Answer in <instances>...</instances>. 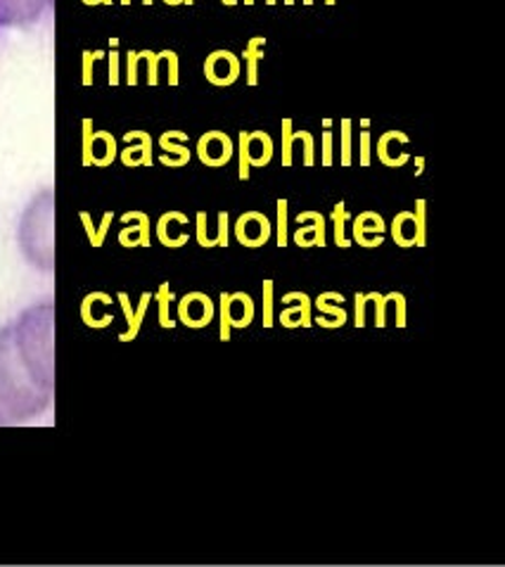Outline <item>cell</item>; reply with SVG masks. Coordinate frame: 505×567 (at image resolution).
<instances>
[{
  "mask_svg": "<svg viewBox=\"0 0 505 567\" xmlns=\"http://www.w3.org/2000/svg\"><path fill=\"white\" fill-rule=\"evenodd\" d=\"M181 321H185V326L190 328H207L214 321V302L212 297L202 295V292H193L181 302Z\"/></svg>",
  "mask_w": 505,
  "mask_h": 567,
  "instance_id": "cell-6",
  "label": "cell"
},
{
  "mask_svg": "<svg viewBox=\"0 0 505 567\" xmlns=\"http://www.w3.org/2000/svg\"><path fill=\"white\" fill-rule=\"evenodd\" d=\"M235 238L245 247H259L271 238V221L259 212H247L235 224Z\"/></svg>",
  "mask_w": 505,
  "mask_h": 567,
  "instance_id": "cell-5",
  "label": "cell"
},
{
  "mask_svg": "<svg viewBox=\"0 0 505 567\" xmlns=\"http://www.w3.org/2000/svg\"><path fill=\"white\" fill-rule=\"evenodd\" d=\"M245 3H247V6H249V3H255V0H245Z\"/></svg>",
  "mask_w": 505,
  "mask_h": 567,
  "instance_id": "cell-30",
  "label": "cell"
},
{
  "mask_svg": "<svg viewBox=\"0 0 505 567\" xmlns=\"http://www.w3.org/2000/svg\"><path fill=\"white\" fill-rule=\"evenodd\" d=\"M332 221H334V240H337V247H351V243L344 238V224L349 221V214L344 209V203L337 205L332 209Z\"/></svg>",
  "mask_w": 505,
  "mask_h": 567,
  "instance_id": "cell-12",
  "label": "cell"
},
{
  "mask_svg": "<svg viewBox=\"0 0 505 567\" xmlns=\"http://www.w3.org/2000/svg\"><path fill=\"white\" fill-rule=\"evenodd\" d=\"M264 328H274V280H264Z\"/></svg>",
  "mask_w": 505,
  "mask_h": 567,
  "instance_id": "cell-13",
  "label": "cell"
},
{
  "mask_svg": "<svg viewBox=\"0 0 505 567\" xmlns=\"http://www.w3.org/2000/svg\"><path fill=\"white\" fill-rule=\"evenodd\" d=\"M266 3H268V6H274V3H276V0H266Z\"/></svg>",
  "mask_w": 505,
  "mask_h": 567,
  "instance_id": "cell-27",
  "label": "cell"
},
{
  "mask_svg": "<svg viewBox=\"0 0 505 567\" xmlns=\"http://www.w3.org/2000/svg\"><path fill=\"white\" fill-rule=\"evenodd\" d=\"M342 164H351V122H342Z\"/></svg>",
  "mask_w": 505,
  "mask_h": 567,
  "instance_id": "cell-19",
  "label": "cell"
},
{
  "mask_svg": "<svg viewBox=\"0 0 505 567\" xmlns=\"http://www.w3.org/2000/svg\"><path fill=\"white\" fill-rule=\"evenodd\" d=\"M224 3H226V6H235V3H238V0H224Z\"/></svg>",
  "mask_w": 505,
  "mask_h": 567,
  "instance_id": "cell-26",
  "label": "cell"
},
{
  "mask_svg": "<svg viewBox=\"0 0 505 567\" xmlns=\"http://www.w3.org/2000/svg\"><path fill=\"white\" fill-rule=\"evenodd\" d=\"M361 164H370V131L361 133Z\"/></svg>",
  "mask_w": 505,
  "mask_h": 567,
  "instance_id": "cell-23",
  "label": "cell"
},
{
  "mask_svg": "<svg viewBox=\"0 0 505 567\" xmlns=\"http://www.w3.org/2000/svg\"><path fill=\"white\" fill-rule=\"evenodd\" d=\"M53 396V307L43 305L0 332V423L29 421Z\"/></svg>",
  "mask_w": 505,
  "mask_h": 567,
  "instance_id": "cell-1",
  "label": "cell"
},
{
  "mask_svg": "<svg viewBox=\"0 0 505 567\" xmlns=\"http://www.w3.org/2000/svg\"><path fill=\"white\" fill-rule=\"evenodd\" d=\"M425 199H418V209L415 212H401L394 226H392V236L401 247H423L425 245Z\"/></svg>",
  "mask_w": 505,
  "mask_h": 567,
  "instance_id": "cell-4",
  "label": "cell"
},
{
  "mask_svg": "<svg viewBox=\"0 0 505 567\" xmlns=\"http://www.w3.org/2000/svg\"><path fill=\"white\" fill-rule=\"evenodd\" d=\"M313 307L321 313H326V316H318V319H316V323L321 328H342L347 323V311L342 307L328 305V299L323 295L316 299Z\"/></svg>",
  "mask_w": 505,
  "mask_h": 567,
  "instance_id": "cell-10",
  "label": "cell"
},
{
  "mask_svg": "<svg viewBox=\"0 0 505 567\" xmlns=\"http://www.w3.org/2000/svg\"><path fill=\"white\" fill-rule=\"evenodd\" d=\"M233 157V143L221 131H212L209 136L199 141V159L209 166L228 164Z\"/></svg>",
  "mask_w": 505,
  "mask_h": 567,
  "instance_id": "cell-7",
  "label": "cell"
},
{
  "mask_svg": "<svg viewBox=\"0 0 505 567\" xmlns=\"http://www.w3.org/2000/svg\"><path fill=\"white\" fill-rule=\"evenodd\" d=\"M197 240L202 247H212V243L207 238V214L205 212L197 214Z\"/></svg>",
  "mask_w": 505,
  "mask_h": 567,
  "instance_id": "cell-21",
  "label": "cell"
},
{
  "mask_svg": "<svg viewBox=\"0 0 505 567\" xmlns=\"http://www.w3.org/2000/svg\"><path fill=\"white\" fill-rule=\"evenodd\" d=\"M20 245L24 257L39 269L53 266V193L43 190L27 207L20 226Z\"/></svg>",
  "mask_w": 505,
  "mask_h": 567,
  "instance_id": "cell-2",
  "label": "cell"
},
{
  "mask_svg": "<svg viewBox=\"0 0 505 567\" xmlns=\"http://www.w3.org/2000/svg\"><path fill=\"white\" fill-rule=\"evenodd\" d=\"M305 3H307V6H311V3H313V0H305Z\"/></svg>",
  "mask_w": 505,
  "mask_h": 567,
  "instance_id": "cell-28",
  "label": "cell"
},
{
  "mask_svg": "<svg viewBox=\"0 0 505 567\" xmlns=\"http://www.w3.org/2000/svg\"><path fill=\"white\" fill-rule=\"evenodd\" d=\"M370 302H375V326L378 328H384L387 319H384V311H387V305H390V295H378V292H368Z\"/></svg>",
  "mask_w": 505,
  "mask_h": 567,
  "instance_id": "cell-16",
  "label": "cell"
},
{
  "mask_svg": "<svg viewBox=\"0 0 505 567\" xmlns=\"http://www.w3.org/2000/svg\"><path fill=\"white\" fill-rule=\"evenodd\" d=\"M166 299H168V292H166V286L162 288V292H159V302H162V326H166V328H174L176 323H172L168 321V307H166Z\"/></svg>",
  "mask_w": 505,
  "mask_h": 567,
  "instance_id": "cell-25",
  "label": "cell"
},
{
  "mask_svg": "<svg viewBox=\"0 0 505 567\" xmlns=\"http://www.w3.org/2000/svg\"><path fill=\"white\" fill-rule=\"evenodd\" d=\"M282 302L285 305H290V302H299V305H295V307H290V309H285V311H280V323L285 326V328H311L313 326V319H311V299H309V295H305V292H288L282 297Z\"/></svg>",
  "mask_w": 505,
  "mask_h": 567,
  "instance_id": "cell-8",
  "label": "cell"
},
{
  "mask_svg": "<svg viewBox=\"0 0 505 567\" xmlns=\"http://www.w3.org/2000/svg\"><path fill=\"white\" fill-rule=\"evenodd\" d=\"M266 43V39H261V37H255L249 41V45H247V50H245V58H247V62H249V66H247V83L249 86H257V70H259V62H261V58H264V53H261V45Z\"/></svg>",
  "mask_w": 505,
  "mask_h": 567,
  "instance_id": "cell-11",
  "label": "cell"
},
{
  "mask_svg": "<svg viewBox=\"0 0 505 567\" xmlns=\"http://www.w3.org/2000/svg\"><path fill=\"white\" fill-rule=\"evenodd\" d=\"M212 58L221 66H218V70L216 66H207V79L214 86H230V83L240 76V58H235L233 53L228 55V50H216Z\"/></svg>",
  "mask_w": 505,
  "mask_h": 567,
  "instance_id": "cell-9",
  "label": "cell"
},
{
  "mask_svg": "<svg viewBox=\"0 0 505 567\" xmlns=\"http://www.w3.org/2000/svg\"><path fill=\"white\" fill-rule=\"evenodd\" d=\"M326 3H328V6H332V3H334V0H326Z\"/></svg>",
  "mask_w": 505,
  "mask_h": 567,
  "instance_id": "cell-29",
  "label": "cell"
},
{
  "mask_svg": "<svg viewBox=\"0 0 505 567\" xmlns=\"http://www.w3.org/2000/svg\"><path fill=\"white\" fill-rule=\"evenodd\" d=\"M323 164L326 166L332 164V133L330 131L323 133Z\"/></svg>",
  "mask_w": 505,
  "mask_h": 567,
  "instance_id": "cell-24",
  "label": "cell"
},
{
  "mask_svg": "<svg viewBox=\"0 0 505 567\" xmlns=\"http://www.w3.org/2000/svg\"><path fill=\"white\" fill-rule=\"evenodd\" d=\"M285 3H295V0H285Z\"/></svg>",
  "mask_w": 505,
  "mask_h": 567,
  "instance_id": "cell-31",
  "label": "cell"
},
{
  "mask_svg": "<svg viewBox=\"0 0 505 567\" xmlns=\"http://www.w3.org/2000/svg\"><path fill=\"white\" fill-rule=\"evenodd\" d=\"M392 302L396 309V328H406V297L401 292H392Z\"/></svg>",
  "mask_w": 505,
  "mask_h": 567,
  "instance_id": "cell-18",
  "label": "cell"
},
{
  "mask_svg": "<svg viewBox=\"0 0 505 567\" xmlns=\"http://www.w3.org/2000/svg\"><path fill=\"white\" fill-rule=\"evenodd\" d=\"M183 3H193V0H183Z\"/></svg>",
  "mask_w": 505,
  "mask_h": 567,
  "instance_id": "cell-32",
  "label": "cell"
},
{
  "mask_svg": "<svg viewBox=\"0 0 505 567\" xmlns=\"http://www.w3.org/2000/svg\"><path fill=\"white\" fill-rule=\"evenodd\" d=\"M255 319V302L247 292L221 295V340L228 342L233 328H247Z\"/></svg>",
  "mask_w": 505,
  "mask_h": 567,
  "instance_id": "cell-3",
  "label": "cell"
},
{
  "mask_svg": "<svg viewBox=\"0 0 505 567\" xmlns=\"http://www.w3.org/2000/svg\"><path fill=\"white\" fill-rule=\"evenodd\" d=\"M295 136L305 143V164L307 166H313L316 164V157H313V136L309 131H295Z\"/></svg>",
  "mask_w": 505,
  "mask_h": 567,
  "instance_id": "cell-17",
  "label": "cell"
},
{
  "mask_svg": "<svg viewBox=\"0 0 505 567\" xmlns=\"http://www.w3.org/2000/svg\"><path fill=\"white\" fill-rule=\"evenodd\" d=\"M278 245H288V199H278Z\"/></svg>",
  "mask_w": 505,
  "mask_h": 567,
  "instance_id": "cell-15",
  "label": "cell"
},
{
  "mask_svg": "<svg viewBox=\"0 0 505 567\" xmlns=\"http://www.w3.org/2000/svg\"><path fill=\"white\" fill-rule=\"evenodd\" d=\"M230 238H228V212L218 214V238H216V247H228Z\"/></svg>",
  "mask_w": 505,
  "mask_h": 567,
  "instance_id": "cell-20",
  "label": "cell"
},
{
  "mask_svg": "<svg viewBox=\"0 0 505 567\" xmlns=\"http://www.w3.org/2000/svg\"><path fill=\"white\" fill-rule=\"evenodd\" d=\"M353 302H357V328H363L365 326V305H368V297L363 292H357V297H353Z\"/></svg>",
  "mask_w": 505,
  "mask_h": 567,
  "instance_id": "cell-22",
  "label": "cell"
},
{
  "mask_svg": "<svg viewBox=\"0 0 505 567\" xmlns=\"http://www.w3.org/2000/svg\"><path fill=\"white\" fill-rule=\"evenodd\" d=\"M292 143H295L292 122L285 120V122H282V164H285V166L292 164Z\"/></svg>",
  "mask_w": 505,
  "mask_h": 567,
  "instance_id": "cell-14",
  "label": "cell"
}]
</instances>
